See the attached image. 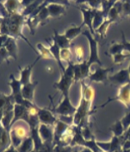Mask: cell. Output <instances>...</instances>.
<instances>
[{
	"mask_svg": "<svg viewBox=\"0 0 130 152\" xmlns=\"http://www.w3.org/2000/svg\"><path fill=\"white\" fill-rule=\"evenodd\" d=\"M4 18L7 25L9 37L14 38L22 37L25 41H27V42H28V39H26L22 34V28H23V24L25 17H23L22 14H14V15H9L8 17ZM28 44L30 45L29 42Z\"/></svg>",
	"mask_w": 130,
	"mask_h": 152,
	"instance_id": "cell-1",
	"label": "cell"
},
{
	"mask_svg": "<svg viewBox=\"0 0 130 152\" xmlns=\"http://www.w3.org/2000/svg\"><path fill=\"white\" fill-rule=\"evenodd\" d=\"M10 136L13 144L17 147L22 140L25 139L29 134V125L24 120H18L11 124Z\"/></svg>",
	"mask_w": 130,
	"mask_h": 152,
	"instance_id": "cell-2",
	"label": "cell"
},
{
	"mask_svg": "<svg viewBox=\"0 0 130 152\" xmlns=\"http://www.w3.org/2000/svg\"><path fill=\"white\" fill-rule=\"evenodd\" d=\"M13 112H14V118H13L11 124H13L15 122H17L18 120H24L28 124L29 116H28V110H27L26 106L22 105V104H15Z\"/></svg>",
	"mask_w": 130,
	"mask_h": 152,
	"instance_id": "cell-3",
	"label": "cell"
},
{
	"mask_svg": "<svg viewBox=\"0 0 130 152\" xmlns=\"http://www.w3.org/2000/svg\"><path fill=\"white\" fill-rule=\"evenodd\" d=\"M15 104L16 102L13 95H5L0 93V111H3L4 113L13 111Z\"/></svg>",
	"mask_w": 130,
	"mask_h": 152,
	"instance_id": "cell-4",
	"label": "cell"
},
{
	"mask_svg": "<svg viewBox=\"0 0 130 152\" xmlns=\"http://www.w3.org/2000/svg\"><path fill=\"white\" fill-rule=\"evenodd\" d=\"M4 47L7 49V51L9 52L10 57H12L14 60H17V56H18V48H17V42H16V38L9 37L8 39L6 40Z\"/></svg>",
	"mask_w": 130,
	"mask_h": 152,
	"instance_id": "cell-5",
	"label": "cell"
},
{
	"mask_svg": "<svg viewBox=\"0 0 130 152\" xmlns=\"http://www.w3.org/2000/svg\"><path fill=\"white\" fill-rule=\"evenodd\" d=\"M75 112V108L73 107V105L71 104L69 99H68V94L64 95V100L61 104H60V106L55 110L56 113L63 114V115H67V114L73 113Z\"/></svg>",
	"mask_w": 130,
	"mask_h": 152,
	"instance_id": "cell-6",
	"label": "cell"
},
{
	"mask_svg": "<svg viewBox=\"0 0 130 152\" xmlns=\"http://www.w3.org/2000/svg\"><path fill=\"white\" fill-rule=\"evenodd\" d=\"M38 82L34 83H29L27 85H24L22 86V95L25 100H28L29 102L33 101L34 99V92L36 89V86H37Z\"/></svg>",
	"mask_w": 130,
	"mask_h": 152,
	"instance_id": "cell-7",
	"label": "cell"
},
{
	"mask_svg": "<svg viewBox=\"0 0 130 152\" xmlns=\"http://www.w3.org/2000/svg\"><path fill=\"white\" fill-rule=\"evenodd\" d=\"M39 58H40V57H39ZM39 58L36 59V61L33 64H31V65H29V66H27V67H25L24 69H21V68H20V66H19V71L21 72V79H20L19 80H20V82H21L22 86L27 85V84L31 83L30 76H31L32 68H33V66L36 65V62L38 60H39Z\"/></svg>",
	"mask_w": 130,
	"mask_h": 152,
	"instance_id": "cell-8",
	"label": "cell"
},
{
	"mask_svg": "<svg viewBox=\"0 0 130 152\" xmlns=\"http://www.w3.org/2000/svg\"><path fill=\"white\" fill-rule=\"evenodd\" d=\"M4 6L6 10V11L9 13V15L20 14V7H23L21 2L15 1V0H10V1L4 2Z\"/></svg>",
	"mask_w": 130,
	"mask_h": 152,
	"instance_id": "cell-9",
	"label": "cell"
},
{
	"mask_svg": "<svg viewBox=\"0 0 130 152\" xmlns=\"http://www.w3.org/2000/svg\"><path fill=\"white\" fill-rule=\"evenodd\" d=\"M38 118L40 121L45 124H53L55 121V118L52 115V113L46 110H44V109H39Z\"/></svg>",
	"mask_w": 130,
	"mask_h": 152,
	"instance_id": "cell-10",
	"label": "cell"
},
{
	"mask_svg": "<svg viewBox=\"0 0 130 152\" xmlns=\"http://www.w3.org/2000/svg\"><path fill=\"white\" fill-rule=\"evenodd\" d=\"M63 6H60V5H56V4H51L48 6V11L49 14L52 17H57L59 15H60V13L62 12Z\"/></svg>",
	"mask_w": 130,
	"mask_h": 152,
	"instance_id": "cell-11",
	"label": "cell"
},
{
	"mask_svg": "<svg viewBox=\"0 0 130 152\" xmlns=\"http://www.w3.org/2000/svg\"><path fill=\"white\" fill-rule=\"evenodd\" d=\"M10 56H9V52L7 51V49L4 47H3L0 49V65L4 62L7 61L9 63V59Z\"/></svg>",
	"mask_w": 130,
	"mask_h": 152,
	"instance_id": "cell-12",
	"label": "cell"
},
{
	"mask_svg": "<svg viewBox=\"0 0 130 152\" xmlns=\"http://www.w3.org/2000/svg\"><path fill=\"white\" fill-rule=\"evenodd\" d=\"M37 48L39 49V51H40V56H41V57L51 58L52 56H53L52 53H51V51L47 50V48H46L44 47L42 44H41V43H38L37 44Z\"/></svg>",
	"mask_w": 130,
	"mask_h": 152,
	"instance_id": "cell-13",
	"label": "cell"
},
{
	"mask_svg": "<svg viewBox=\"0 0 130 152\" xmlns=\"http://www.w3.org/2000/svg\"><path fill=\"white\" fill-rule=\"evenodd\" d=\"M8 36L5 35H0V49L4 46V43L6 42V40L8 39Z\"/></svg>",
	"mask_w": 130,
	"mask_h": 152,
	"instance_id": "cell-14",
	"label": "cell"
},
{
	"mask_svg": "<svg viewBox=\"0 0 130 152\" xmlns=\"http://www.w3.org/2000/svg\"><path fill=\"white\" fill-rule=\"evenodd\" d=\"M3 116H4V112L3 111H0V124H1V121H2Z\"/></svg>",
	"mask_w": 130,
	"mask_h": 152,
	"instance_id": "cell-15",
	"label": "cell"
},
{
	"mask_svg": "<svg viewBox=\"0 0 130 152\" xmlns=\"http://www.w3.org/2000/svg\"><path fill=\"white\" fill-rule=\"evenodd\" d=\"M3 21H4V18H0V27H1V25H2Z\"/></svg>",
	"mask_w": 130,
	"mask_h": 152,
	"instance_id": "cell-16",
	"label": "cell"
}]
</instances>
